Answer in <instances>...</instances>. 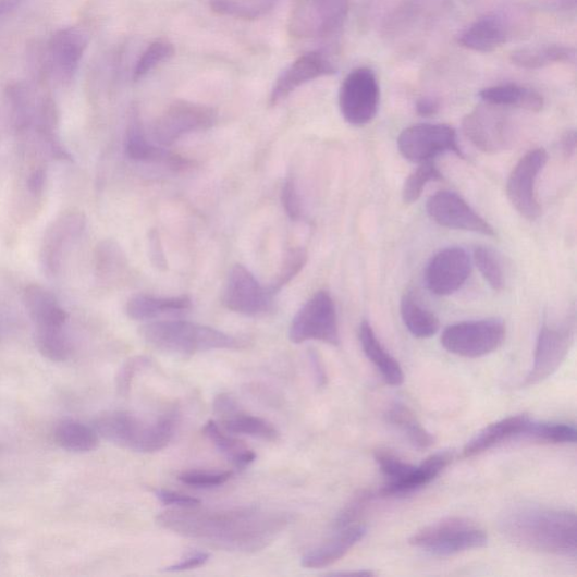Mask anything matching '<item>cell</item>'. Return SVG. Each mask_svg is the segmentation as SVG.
I'll list each match as a JSON object with an SVG mask.
<instances>
[{
	"label": "cell",
	"mask_w": 577,
	"mask_h": 577,
	"mask_svg": "<svg viewBox=\"0 0 577 577\" xmlns=\"http://www.w3.org/2000/svg\"><path fill=\"white\" fill-rule=\"evenodd\" d=\"M200 506V505H199ZM174 507L157 517V524L208 547L237 553L265 550L292 523L283 512L258 506L231 508Z\"/></svg>",
	"instance_id": "1"
},
{
	"label": "cell",
	"mask_w": 577,
	"mask_h": 577,
	"mask_svg": "<svg viewBox=\"0 0 577 577\" xmlns=\"http://www.w3.org/2000/svg\"><path fill=\"white\" fill-rule=\"evenodd\" d=\"M504 537L521 549L576 560V516L566 508L520 503L499 518Z\"/></svg>",
	"instance_id": "2"
},
{
	"label": "cell",
	"mask_w": 577,
	"mask_h": 577,
	"mask_svg": "<svg viewBox=\"0 0 577 577\" xmlns=\"http://www.w3.org/2000/svg\"><path fill=\"white\" fill-rule=\"evenodd\" d=\"M177 416L172 410L146 421L130 412L110 410L96 416L93 429L99 437L126 451L154 454L163 451L173 440Z\"/></svg>",
	"instance_id": "3"
},
{
	"label": "cell",
	"mask_w": 577,
	"mask_h": 577,
	"mask_svg": "<svg viewBox=\"0 0 577 577\" xmlns=\"http://www.w3.org/2000/svg\"><path fill=\"white\" fill-rule=\"evenodd\" d=\"M139 334L149 346L177 357L242 346V342L232 335L186 320H159L144 326Z\"/></svg>",
	"instance_id": "4"
},
{
	"label": "cell",
	"mask_w": 577,
	"mask_h": 577,
	"mask_svg": "<svg viewBox=\"0 0 577 577\" xmlns=\"http://www.w3.org/2000/svg\"><path fill=\"white\" fill-rule=\"evenodd\" d=\"M381 474L388 482L377 493L376 499H401L420 491L453 462V455L441 452L428 457L421 465L414 466L390 451L378 449L373 454Z\"/></svg>",
	"instance_id": "5"
},
{
	"label": "cell",
	"mask_w": 577,
	"mask_h": 577,
	"mask_svg": "<svg viewBox=\"0 0 577 577\" xmlns=\"http://www.w3.org/2000/svg\"><path fill=\"white\" fill-rule=\"evenodd\" d=\"M484 529L469 519L449 517L414 533L409 543L434 557H451L487 547Z\"/></svg>",
	"instance_id": "6"
},
{
	"label": "cell",
	"mask_w": 577,
	"mask_h": 577,
	"mask_svg": "<svg viewBox=\"0 0 577 577\" xmlns=\"http://www.w3.org/2000/svg\"><path fill=\"white\" fill-rule=\"evenodd\" d=\"M505 335V324L499 318L469 320L447 327L441 335V344L449 354L475 359L493 354Z\"/></svg>",
	"instance_id": "7"
},
{
	"label": "cell",
	"mask_w": 577,
	"mask_h": 577,
	"mask_svg": "<svg viewBox=\"0 0 577 577\" xmlns=\"http://www.w3.org/2000/svg\"><path fill=\"white\" fill-rule=\"evenodd\" d=\"M288 339L295 344L319 341L339 346L341 343L335 303L326 291L316 293L295 315Z\"/></svg>",
	"instance_id": "8"
},
{
	"label": "cell",
	"mask_w": 577,
	"mask_h": 577,
	"mask_svg": "<svg viewBox=\"0 0 577 577\" xmlns=\"http://www.w3.org/2000/svg\"><path fill=\"white\" fill-rule=\"evenodd\" d=\"M217 121L218 113L213 108L177 101L157 118L151 136L155 144L171 147L187 135L209 131Z\"/></svg>",
	"instance_id": "9"
},
{
	"label": "cell",
	"mask_w": 577,
	"mask_h": 577,
	"mask_svg": "<svg viewBox=\"0 0 577 577\" xmlns=\"http://www.w3.org/2000/svg\"><path fill=\"white\" fill-rule=\"evenodd\" d=\"M397 145L403 157L414 164L431 162L445 152H454L464 157L454 127L447 124L420 123L404 130Z\"/></svg>",
	"instance_id": "10"
},
{
	"label": "cell",
	"mask_w": 577,
	"mask_h": 577,
	"mask_svg": "<svg viewBox=\"0 0 577 577\" xmlns=\"http://www.w3.org/2000/svg\"><path fill=\"white\" fill-rule=\"evenodd\" d=\"M380 87L376 73L369 67L352 71L339 93L340 111L344 120L355 126L370 123L377 115Z\"/></svg>",
	"instance_id": "11"
},
{
	"label": "cell",
	"mask_w": 577,
	"mask_h": 577,
	"mask_svg": "<svg viewBox=\"0 0 577 577\" xmlns=\"http://www.w3.org/2000/svg\"><path fill=\"white\" fill-rule=\"evenodd\" d=\"M549 162V154L543 148L528 151L513 168L506 183L508 201L524 218L537 220L541 207L537 197V180Z\"/></svg>",
	"instance_id": "12"
},
{
	"label": "cell",
	"mask_w": 577,
	"mask_h": 577,
	"mask_svg": "<svg viewBox=\"0 0 577 577\" xmlns=\"http://www.w3.org/2000/svg\"><path fill=\"white\" fill-rule=\"evenodd\" d=\"M575 340L574 323L544 324L538 335L533 366L525 379L524 386H535L552 377L563 365Z\"/></svg>",
	"instance_id": "13"
},
{
	"label": "cell",
	"mask_w": 577,
	"mask_h": 577,
	"mask_svg": "<svg viewBox=\"0 0 577 577\" xmlns=\"http://www.w3.org/2000/svg\"><path fill=\"white\" fill-rule=\"evenodd\" d=\"M351 0H306L296 10L291 28L296 37L329 38L337 34L347 17Z\"/></svg>",
	"instance_id": "14"
},
{
	"label": "cell",
	"mask_w": 577,
	"mask_h": 577,
	"mask_svg": "<svg viewBox=\"0 0 577 577\" xmlns=\"http://www.w3.org/2000/svg\"><path fill=\"white\" fill-rule=\"evenodd\" d=\"M222 304L229 310L244 316H260L272 309L273 297L244 266L232 268L224 283Z\"/></svg>",
	"instance_id": "15"
},
{
	"label": "cell",
	"mask_w": 577,
	"mask_h": 577,
	"mask_svg": "<svg viewBox=\"0 0 577 577\" xmlns=\"http://www.w3.org/2000/svg\"><path fill=\"white\" fill-rule=\"evenodd\" d=\"M427 211L429 217L444 229L496 236L491 224L455 192H437L428 200Z\"/></svg>",
	"instance_id": "16"
},
{
	"label": "cell",
	"mask_w": 577,
	"mask_h": 577,
	"mask_svg": "<svg viewBox=\"0 0 577 577\" xmlns=\"http://www.w3.org/2000/svg\"><path fill=\"white\" fill-rule=\"evenodd\" d=\"M87 44L86 35L77 27L56 32L45 51L44 67L48 76L60 83L71 82L79 69Z\"/></svg>",
	"instance_id": "17"
},
{
	"label": "cell",
	"mask_w": 577,
	"mask_h": 577,
	"mask_svg": "<svg viewBox=\"0 0 577 577\" xmlns=\"http://www.w3.org/2000/svg\"><path fill=\"white\" fill-rule=\"evenodd\" d=\"M86 217L79 211L59 216L47 230L40 253L44 272L48 277L59 273L62 261L71 247L81 238L86 229Z\"/></svg>",
	"instance_id": "18"
},
{
	"label": "cell",
	"mask_w": 577,
	"mask_h": 577,
	"mask_svg": "<svg viewBox=\"0 0 577 577\" xmlns=\"http://www.w3.org/2000/svg\"><path fill=\"white\" fill-rule=\"evenodd\" d=\"M471 273V259L462 247H447L437 253L426 270L431 294L446 297L456 294Z\"/></svg>",
	"instance_id": "19"
},
{
	"label": "cell",
	"mask_w": 577,
	"mask_h": 577,
	"mask_svg": "<svg viewBox=\"0 0 577 577\" xmlns=\"http://www.w3.org/2000/svg\"><path fill=\"white\" fill-rule=\"evenodd\" d=\"M465 137L480 151L499 154L512 143V133L506 119L492 109L479 108L463 121Z\"/></svg>",
	"instance_id": "20"
},
{
	"label": "cell",
	"mask_w": 577,
	"mask_h": 577,
	"mask_svg": "<svg viewBox=\"0 0 577 577\" xmlns=\"http://www.w3.org/2000/svg\"><path fill=\"white\" fill-rule=\"evenodd\" d=\"M124 149L127 158L134 162L160 165L174 172L187 171L196 164L189 158L150 143L137 115L127 126Z\"/></svg>",
	"instance_id": "21"
},
{
	"label": "cell",
	"mask_w": 577,
	"mask_h": 577,
	"mask_svg": "<svg viewBox=\"0 0 577 577\" xmlns=\"http://www.w3.org/2000/svg\"><path fill=\"white\" fill-rule=\"evenodd\" d=\"M333 74L335 67L326 54L317 51L305 53L279 76L271 91L270 103L277 106L305 84Z\"/></svg>",
	"instance_id": "22"
},
{
	"label": "cell",
	"mask_w": 577,
	"mask_h": 577,
	"mask_svg": "<svg viewBox=\"0 0 577 577\" xmlns=\"http://www.w3.org/2000/svg\"><path fill=\"white\" fill-rule=\"evenodd\" d=\"M511 27L500 13H490L469 24L458 36V44L480 53L493 52L507 42Z\"/></svg>",
	"instance_id": "23"
},
{
	"label": "cell",
	"mask_w": 577,
	"mask_h": 577,
	"mask_svg": "<svg viewBox=\"0 0 577 577\" xmlns=\"http://www.w3.org/2000/svg\"><path fill=\"white\" fill-rule=\"evenodd\" d=\"M531 418L528 414L508 416V418L498 421L469 440L463 451L465 458L482 455L490 449L513 439H523Z\"/></svg>",
	"instance_id": "24"
},
{
	"label": "cell",
	"mask_w": 577,
	"mask_h": 577,
	"mask_svg": "<svg viewBox=\"0 0 577 577\" xmlns=\"http://www.w3.org/2000/svg\"><path fill=\"white\" fill-rule=\"evenodd\" d=\"M335 531V536L302 558V566L317 569L335 564L366 537L367 527L355 524Z\"/></svg>",
	"instance_id": "25"
},
{
	"label": "cell",
	"mask_w": 577,
	"mask_h": 577,
	"mask_svg": "<svg viewBox=\"0 0 577 577\" xmlns=\"http://www.w3.org/2000/svg\"><path fill=\"white\" fill-rule=\"evenodd\" d=\"M479 98L493 108H517L529 112H540L544 100L536 89L519 84H500L487 87Z\"/></svg>",
	"instance_id": "26"
},
{
	"label": "cell",
	"mask_w": 577,
	"mask_h": 577,
	"mask_svg": "<svg viewBox=\"0 0 577 577\" xmlns=\"http://www.w3.org/2000/svg\"><path fill=\"white\" fill-rule=\"evenodd\" d=\"M23 300L36 328H65L69 314L61 308L57 298L39 284L25 287Z\"/></svg>",
	"instance_id": "27"
},
{
	"label": "cell",
	"mask_w": 577,
	"mask_h": 577,
	"mask_svg": "<svg viewBox=\"0 0 577 577\" xmlns=\"http://www.w3.org/2000/svg\"><path fill=\"white\" fill-rule=\"evenodd\" d=\"M359 340L368 360L377 368L390 386L398 388L404 382V372L400 363L384 348L367 320L360 326Z\"/></svg>",
	"instance_id": "28"
},
{
	"label": "cell",
	"mask_w": 577,
	"mask_h": 577,
	"mask_svg": "<svg viewBox=\"0 0 577 577\" xmlns=\"http://www.w3.org/2000/svg\"><path fill=\"white\" fill-rule=\"evenodd\" d=\"M192 308L188 296L156 297L137 295L127 300L125 312L134 320H150L165 315L187 311Z\"/></svg>",
	"instance_id": "29"
},
{
	"label": "cell",
	"mask_w": 577,
	"mask_h": 577,
	"mask_svg": "<svg viewBox=\"0 0 577 577\" xmlns=\"http://www.w3.org/2000/svg\"><path fill=\"white\" fill-rule=\"evenodd\" d=\"M575 48L563 45H547L524 48L511 54V62L519 69L536 71L558 63H574Z\"/></svg>",
	"instance_id": "30"
},
{
	"label": "cell",
	"mask_w": 577,
	"mask_h": 577,
	"mask_svg": "<svg viewBox=\"0 0 577 577\" xmlns=\"http://www.w3.org/2000/svg\"><path fill=\"white\" fill-rule=\"evenodd\" d=\"M384 416H386L388 422L401 431L409 443L419 451H426L434 444V435L422 426L407 405L396 402L391 405Z\"/></svg>",
	"instance_id": "31"
},
{
	"label": "cell",
	"mask_w": 577,
	"mask_h": 577,
	"mask_svg": "<svg viewBox=\"0 0 577 577\" xmlns=\"http://www.w3.org/2000/svg\"><path fill=\"white\" fill-rule=\"evenodd\" d=\"M221 428L231 433L265 441H278L280 432L269 421L241 410L240 407L220 418Z\"/></svg>",
	"instance_id": "32"
},
{
	"label": "cell",
	"mask_w": 577,
	"mask_h": 577,
	"mask_svg": "<svg viewBox=\"0 0 577 577\" xmlns=\"http://www.w3.org/2000/svg\"><path fill=\"white\" fill-rule=\"evenodd\" d=\"M57 444L65 451L77 454L94 452L99 446V434L75 420L60 422L54 430Z\"/></svg>",
	"instance_id": "33"
},
{
	"label": "cell",
	"mask_w": 577,
	"mask_h": 577,
	"mask_svg": "<svg viewBox=\"0 0 577 577\" xmlns=\"http://www.w3.org/2000/svg\"><path fill=\"white\" fill-rule=\"evenodd\" d=\"M401 315L404 326L414 337L430 339L440 330L438 317L410 294H405L401 300Z\"/></svg>",
	"instance_id": "34"
},
{
	"label": "cell",
	"mask_w": 577,
	"mask_h": 577,
	"mask_svg": "<svg viewBox=\"0 0 577 577\" xmlns=\"http://www.w3.org/2000/svg\"><path fill=\"white\" fill-rule=\"evenodd\" d=\"M204 434L214 444L217 451L228 457L237 468H245L256 459L255 453L243 441L209 421L204 428Z\"/></svg>",
	"instance_id": "35"
},
{
	"label": "cell",
	"mask_w": 577,
	"mask_h": 577,
	"mask_svg": "<svg viewBox=\"0 0 577 577\" xmlns=\"http://www.w3.org/2000/svg\"><path fill=\"white\" fill-rule=\"evenodd\" d=\"M279 0H211V10L222 16L256 20L269 14Z\"/></svg>",
	"instance_id": "36"
},
{
	"label": "cell",
	"mask_w": 577,
	"mask_h": 577,
	"mask_svg": "<svg viewBox=\"0 0 577 577\" xmlns=\"http://www.w3.org/2000/svg\"><path fill=\"white\" fill-rule=\"evenodd\" d=\"M37 346L40 354L53 363L69 360L72 354V345L63 328L37 329Z\"/></svg>",
	"instance_id": "37"
},
{
	"label": "cell",
	"mask_w": 577,
	"mask_h": 577,
	"mask_svg": "<svg viewBox=\"0 0 577 577\" xmlns=\"http://www.w3.org/2000/svg\"><path fill=\"white\" fill-rule=\"evenodd\" d=\"M523 439L551 444L575 443L577 430L574 425L531 420Z\"/></svg>",
	"instance_id": "38"
},
{
	"label": "cell",
	"mask_w": 577,
	"mask_h": 577,
	"mask_svg": "<svg viewBox=\"0 0 577 577\" xmlns=\"http://www.w3.org/2000/svg\"><path fill=\"white\" fill-rule=\"evenodd\" d=\"M307 261L308 254L304 247L287 249L277 277L267 286L269 294L274 297L280 293L287 283H291L302 272Z\"/></svg>",
	"instance_id": "39"
},
{
	"label": "cell",
	"mask_w": 577,
	"mask_h": 577,
	"mask_svg": "<svg viewBox=\"0 0 577 577\" xmlns=\"http://www.w3.org/2000/svg\"><path fill=\"white\" fill-rule=\"evenodd\" d=\"M442 179L443 175L433 160L419 164V168L408 176L404 184L402 194L404 202L406 205L415 204L421 198L428 183Z\"/></svg>",
	"instance_id": "40"
},
{
	"label": "cell",
	"mask_w": 577,
	"mask_h": 577,
	"mask_svg": "<svg viewBox=\"0 0 577 577\" xmlns=\"http://www.w3.org/2000/svg\"><path fill=\"white\" fill-rule=\"evenodd\" d=\"M474 262L493 291L502 292L505 279L498 254L490 247L478 246L474 250Z\"/></svg>",
	"instance_id": "41"
},
{
	"label": "cell",
	"mask_w": 577,
	"mask_h": 577,
	"mask_svg": "<svg viewBox=\"0 0 577 577\" xmlns=\"http://www.w3.org/2000/svg\"><path fill=\"white\" fill-rule=\"evenodd\" d=\"M126 265V259L121 247L113 241L99 244L95 253V267L102 278H112L121 272Z\"/></svg>",
	"instance_id": "42"
},
{
	"label": "cell",
	"mask_w": 577,
	"mask_h": 577,
	"mask_svg": "<svg viewBox=\"0 0 577 577\" xmlns=\"http://www.w3.org/2000/svg\"><path fill=\"white\" fill-rule=\"evenodd\" d=\"M174 52L175 49L173 45L168 41L159 40L152 42L137 61L134 71V79L140 81L146 77L149 73L156 70L160 63H163L173 57Z\"/></svg>",
	"instance_id": "43"
},
{
	"label": "cell",
	"mask_w": 577,
	"mask_h": 577,
	"mask_svg": "<svg viewBox=\"0 0 577 577\" xmlns=\"http://www.w3.org/2000/svg\"><path fill=\"white\" fill-rule=\"evenodd\" d=\"M376 499L375 493L360 492L352 499L336 516L333 528L340 530L351 525H355L366 510L367 505Z\"/></svg>",
	"instance_id": "44"
},
{
	"label": "cell",
	"mask_w": 577,
	"mask_h": 577,
	"mask_svg": "<svg viewBox=\"0 0 577 577\" xmlns=\"http://www.w3.org/2000/svg\"><path fill=\"white\" fill-rule=\"evenodd\" d=\"M232 477L233 471H187L179 480L187 487L210 489L226 484Z\"/></svg>",
	"instance_id": "45"
},
{
	"label": "cell",
	"mask_w": 577,
	"mask_h": 577,
	"mask_svg": "<svg viewBox=\"0 0 577 577\" xmlns=\"http://www.w3.org/2000/svg\"><path fill=\"white\" fill-rule=\"evenodd\" d=\"M151 365L145 356L134 357L124 363L116 376V390L120 396L130 395L135 377Z\"/></svg>",
	"instance_id": "46"
},
{
	"label": "cell",
	"mask_w": 577,
	"mask_h": 577,
	"mask_svg": "<svg viewBox=\"0 0 577 577\" xmlns=\"http://www.w3.org/2000/svg\"><path fill=\"white\" fill-rule=\"evenodd\" d=\"M281 201L285 213L293 220H299L303 213L302 200L296 182L293 177H287L281 189Z\"/></svg>",
	"instance_id": "47"
},
{
	"label": "cell",
	"mask_w": 577,
	"mask_h": 577,
	"mask_svg": "<svg viewBox=\"0 0 577 577\" xmlns=\"http://www.w3.org/2000/svg\"><path fill=\"white\" fill-rule=\"evenodd\" d=\"M155 496L168 506L192 507L201 505L199 499L169 490H156Z\"/></svg>",
	"instance_id": "48"
},
{
	"label": "cell",
	"mask_w": 577,
	"mask_h": 577,
	"mask_svg": "<svg viewBox=\"0 0 577 577\" xmlns=\"http://www.w3.org/2000/svg\"><path fill=\"white\" fill-rule=\"evenodd\" d=\"M148 243L152 266L160 271H167L169 269V263L165 258L162 241H160L159 234L156 231L149 233Z\"/></svg>",
	"instance_id": "49"
},
{
	"label": "cell",
	"mask_w": 577,
	"mask_h": 577,
	"mask_svg": "<svg viewBox=\"0 0 577 577\" xmlns=\"http://www.w3.org/2000/svg\"><path fill=\"white\" fill-rule=\"evenodd\" d=\"M210 560V555L207 553H196L186 556L179 563L171 565L165 568L167 572H184L194 569L206 565Z\"/></svg>",
	"instance_id": "50"
},
{
	"label": "cell",
	"mask_w": 577,
	"mask_h": 577,
	"mask_svg": "<svg viewBox=\"0 0 577 577\" xmlns=\"http://www.w3.org/2000/svg\"><path fill=\"white\" fill-rule=\"evenodd\" d=\"M308 357L317 388H326L328 384V372L322 359H320L319 355L314 349L309 351Z\"/></svg>",
	"instance_id": "51"
},
{
	"label": "cell",
	"mask_w": 577,
	"mask_h": 577,
	"mask_svg": "<svg viewBox=\"0 0 577 577\" xmlns=\"http://www.w3.org/2000/svg\"><path fill=\"white\" fill-rule=\"evenodd\" d=\"M47 182V172L44 168L32 171L27 177V189L30 195L41 196Z\"/></svg>",
	"instance_id": "52"
},
{
	"label": "cell",
	"mask_w": 577,
	"mask_h": 577,
	"mask_svg": "<svg viewBox=\"0 0 577 577\" xmlns=\"http://www.w3.org/2000/svg\"><path fill=\"white\" fill-rule=\"evenodd\" d=\"M415 109L419 115L430 118L439 112L440 103L433 98H422L418 102H416Z\"/></svg>",
	"instance_id": "53"
},
{
	"label": "cell",
	"mask_w": 577,
	"mask_h": 577,
	"mask_svg": "<svg viewBox=\"0 0 577 577\" xmlns=\"http://www.w3.org/2000/svg\"><path fill=\"white\" fill-rule=\"evenodd\" d=\"M561 149L566 158H572L576 152V133L575 131H567L562 136Z\"/></svg>",
	"instance_id": "54"
},
{
	"label": "cell",
	"mask_w": 577,
	"mask_h": 577,
	"mask_svg": "<svg viewBox=\"0 0 577 577\" xmlns=\"http://www.w3.org/2000/svg\"><path fill=\"white\" fill-rule=\"evenodd\" d=\"M21 2L22 0H0V17L13 11Z\"/></svg>",
	"instance_id": "55"
}]
</instances>
